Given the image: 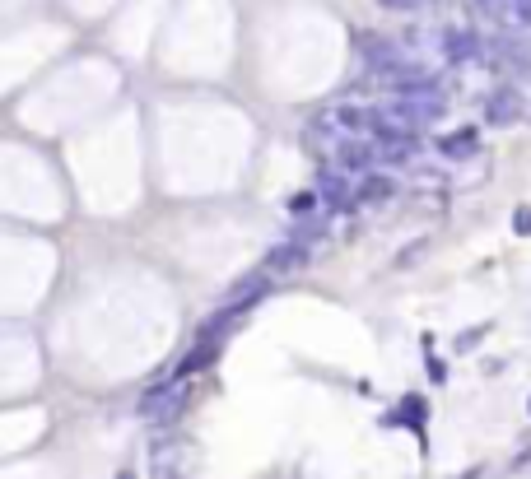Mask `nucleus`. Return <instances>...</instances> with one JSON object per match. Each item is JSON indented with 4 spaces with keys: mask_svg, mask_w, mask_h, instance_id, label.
<instances>
[{
    "mask_svg": "<svg viewBox=\"0 0 531 479\" xmlns=\"http://www.w3.org/2000/svg\"><path fill=\"white\" fill-rule=\"evenodd\" d=\"M317 196L327 200L331 210H345V205H354L350 173H341V168H327V173H322V182H317Z\"/></svg>",
    "mask_w": 531,
    "mask_h": 479,
    "instance_id": "0eeeda50",
    "label": "nucleus"
},
{
    "mask_svg": "<svg viewBox=\"0 0 531 479\" xmlns=\"http://www.w3.org/2000/svg\"><path fill=\"white\" fill-rule=\"evenodd\" d=\"M476 19H485V24H494V28H518L513 0H476Z\"/></svg>",
    "mask_w": 531,
    "mask_h": 479,
    "instance_id": "9b49d317",
    "label": "nucleus"
},
{
    "mask_svg": "<svg viewBox=\"0 0 531 479\" xmlns=\"http://www.w3.org/2000/svg\"><path fill=\"white\" fill-rule=\"evenodd\" d=\"M513 19L518 28H531V0H513Z\"/></svg>",
    "mask_w": 531,
    "mask_h": 479,
    "instance_id": "4468645a",
    "label": "nucleus"
},
{
    "mask_svg": "<svg viewBox=\"0 0 531 479\" xmlns=\"http://www.w3.org/2000/svg\"><path fill=\"white\" fill-rule=\"evenodd\" d=\"M480 47H485V38H480L476 28H448V33H443V56H448L452 66L480 61Z\"/></svg>",
    "mask_w": 531,
    "mask_h": 479,
    "instance_id": "39448f33",
    "label": "nucleus"
},
{
    "mask_svg": "<svg viewBox=\"0 0 531 479\" xmlns=\"http://www.w3.org/2000/svg\"><path fill=\"white\" fill-rule=\"evenodd\" d=\"M476 149H480V131H471V126H462V131H452L438 140V154H443V159H471Z\"/></svg>",
    "mask_w": 531,
    "mask_h": 479,
    "instance_id": "1a4fd4ad",
    "label": "nucleus"
},
{
    "mask_svg": "<svg viewBox=\"0 0 531 479\" xmlns=\"http://www.w3.org/2000/svg\"><path fill=\"white\" fill-rule=\"evenodd\" d=\"M485 331H490V326H476V331H466L462 340H457V349H471V345H476V340H480V335H485Z\"/></svg>",
    "mask_w": 531,
    "mask_h": 479,
    "instance_id": "dca6fc26",
    "label": "nucleus"
},
{
    "mask_svg": "<svg viewBox=\"0 0 531 479\" xmlns=\"http://www.w3.org/2000/svg\"><path fill=\"white\" fill-rule=\"evenodd\" d=\"M117 479H136V475H131V470H117Z\"/></svg>",
    "mask_w": 531,
    "mask_h": 479,
    "instance_id": "f3484780",
    "label": "nucleus"
},
{
    "mask_svg": "<svg viewBox=\"0 0 531 479\" xmlns=\"http://www.w3.org/2000/svg\"><path fill=\"white\" fill-rule=\"evenodd\" d=\"M531 107H527V89L522 84H499L490 98H485V121L490 126H513V121H522Z\"/></svg>",
    "mask_w": 531,
    "mask_h": 479,
    "instance_id": "7ed1b4c3",
    "label": "nucleus"
},
{
    "mask_svg": "<svg viewBox=\"0 0 531 479\" xmlns=\"http://www.w3.org/2000/svg\"><path fill=\"white\" fill-rule=\"evenodd\" d=\"M215 359H219V340H196V345L187 349V359L177 363V377H196L201 368H210Z\"/></svg>",
    "mask_w": 531,
    "mask_h": 479,
    "instance_id": "9d476101",
    "label": "nucleus"
},
{
    "mask_svg": "<svg viewBox=\"0 0 531 479\" xmlns=\"http://www.w3.org/2000/svg\"><path fill=\"white\" fill-rule=\"evenodd\" d=\"M308 261H313V247H308L303 238H289V242H275L271 252H266L261 270H266L271 280H285V275H299Z\"/></svg>",
    "mask_w": 531,
    "mask_h": 479,
    "instance_id": "20e7f679",
    "label": "nucleus"
},
{
    "mask_svg": "<svg viewBox=\"0 0 531 479\" xmlns=\"http://www.w3.org/2000/svg\"><path fill=\"white\" fill-rule=\"evenodd\" d=\"M191 400V386L187 382H164V386H150L145 400H140V414L150 419V424H173L182 405Z\"/></svg>",
    "mask_w": 531,
    "mask_h": 479,
    "instance_id": "f03ea898",
    "label": "nucleus"
},
{
    "mask_svg": "<svg viewBox=\"0 0 531 479\" xmlns=\"http://www.w3.org/2000/svg\"><path fill=\"white\" fill-rule=\"evenodd\" d=\"M392 196H396V182L392 177H382L378 168L364 173V182L354 187V205H382V200H392Z\"/></svg>",
    "mask_w": 531,
    "mask_h": 479,
    "instance_id": "6e6552de",
    "label": "nucleus"
},
{
    "mask_svg": "<svg viewBox=\"0 0 531 479\" xmlns=\"http://www.w3.org/2000/svg\"><path fill=\"white\" fill-rule=\"evenodd\" d=\"M382 10H396V14H415V10H429L434 0H378Z\"/></svg>",
    "mask_w": 531,
    "mask_h": 479,
    "instance_id": "ddd939ff",
    "label": "nucleus"
},
{
    "mask_svg": "<svg viewBox=\"0 0 531 479\" xmlns=\"http://www.w3.org/2000/svg\"><path fill=\"white\" fill-rule=\"evenodd\" d=\"M513 233H531V210H518V214H513Z\"/></svg>",
    "mask_w": 531,
    "mask_h": 479,
    "instance_id": "2eb2a0df",
    "label": "nucleus"
},
{
    "mask_svg": "<svg viewBox=\"0 0 531 479\" xmlns=\"http://www.w3.org/2000/svg\"><path fill=\"white\" fill-rule=\"evenodd\" d=\"M271 289V275L266 270H257V275H243V280L229 289V298H224V307H238V312H252V307L261 303V293Z\"/></svg>",
    "mask_w": 531,
    "mask_h": 479,
    "instance_id": "423d86ee",
    "label": "nucleus"
},
{
    "mask_svg": "<svg viewBox=\"0 0 531 479\" xmlns=\"http://www.w3.org/2000/svg\"><path fill=\"white\" fill-rule=\"evenodd\" d=\"M317 205H322L317 191H299V196H289V214H294V219H313Z\"/></svg>",
    "mask_w": 531,
    "mask_h": 479,
    "instance_id": "f8f14e48",
    "label": "nucleus"
},
{
    "mask_svg": "<svg viewBox=\"0 0 531 479\" xmlns=\"http://www.w3.org/2000/svg\"><path fill=\"white\" fill-rule=\"evenodd\" d=\"M201 452L187 438H164L150 447V479H191Z\"/></svg>",
    "mask_w": 531,
    "mask_h": 479,
    "instance_id": "f257e3e1",
    "label": "nucleus"
}]
</instances>
